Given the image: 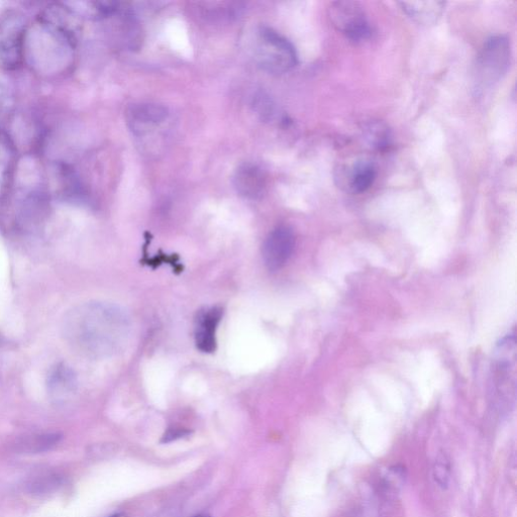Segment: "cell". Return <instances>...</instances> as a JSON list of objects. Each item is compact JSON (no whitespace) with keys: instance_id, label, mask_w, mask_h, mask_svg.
<instances>
[{"instance_id":"cell-1","label":"cell","mask_w":517,"mask_h":517,"mask_svg":"<svg viewBox=\"0 0 517 517\" xmlns=\"http://www.w3.org/2000/svg\"><path fill=\"white\" fill-rule=\"evenodd\" d=\"M62 334L67 344L82 356L111 358L127 345L131 319L120 305L90 301L69 310L62 323Z\"/></svg>"},{"instance_id":"cell-2","label":"cell","mask_w":517,"mask_h":517,"mask_svg":"<svg viewBox=\"0 0 517 517\" xmlns=\"http://www.w3.org/2000/svg\"><path fill=\"white\" fill-rule=\"evenodd\" d=\"M255 56L259 66L271 74H284L298 62L294 46L268 27L261 28L257 33Z\"/></svg>"},{"instance_id":"cell-3","label":"cell","mask_w":517,"mask_h":517,"mask_svg":"<svg viewBox=\"0 0 517 517\" xmlns=\"http://www.w3.org/2000/svg\"><path fill=\"white\" fill-rule=\"evenodd\" d=\"M28 24L22 13L6 10L0 13V67L16 70L26 57Z\"/></svg>"},{"instance_id":"cell-4","label":"cell","mask_w":517,"mask_h":517,"mask_svg":"<svg viewBox=\"0 0 517 517\" xmlns=\"http://www.w3.org/2000/svg\"><path fill=\"white\" fill-rule=\"evenodd\" d=\"M511 61V45L507 37L497 35L489 38L478 55L476 82L486 88L500 81L506 74Z\"/></svg>"},{"instance_id":"cell-5","label":"cell","mask_w":517,"mask_h":517,"mask_svg":"<svg viewBox=\"0 0 517 517\" xmlns=\"http://www.w3.org/2000/svg\"><path fill=\"white\" fill-rule=\"evenodd\" d=\"M329 19L332 25L351 42L363 43L372 36L366 13L357 2H334L330 5Z\"/></svg>"},{"instance_id":"cell-6","label":"cell","mask_w":517,"mask_h":517,"mask_svg":"<svg viewBox=\"0 0 517 517\" xmlns=\"http://www.w3.org/2000/svg\"><path fill=\"white\" fill-rule=\"evenodd\" d=\"M295 249V235L286 226L273 230L263 245V260L270 271L280 270L291 258Z\"/></svg>"},{"instance_id":"cell-7","label":"cell","mask_w":517,"mask_h":517,"mask_svg":"<svg viewBox=\"0 0 517 517\" xmlns=\"http://www.w3.org/2000/svg\"><path fill=\"white\" fill-rule=\"evenodd\" d=\"M224 314L223 308L214 306L198 313L195 320V344L202 353H213L217 349V331Z\"/></svg>"},{"instance_id":"cell-8","label":"cell","mask_w":517,"mask_h":517,"mask_svg":"<svg viewBox=\"0 0 517 517\" xmlns=\"http://www.w3.org/2000/svg\"><path fill=\"white\" fill-rule=\"evenodd\" d=\"M168 116L167 108L151 102L136 103L126 114L128 125L136 135H144L152 128L163 124Z\"/></svg>"},{"instance_id":"cell-9","label":"cell","mask_w":517,"mask_h":517,"mask_svg":"<svg viewBox=\"0 0 517 517\" xmlns=\"http://www.w3.org/2000/svg\"><path fill=\"white\" fill-rule=\"evenodd\" d=\"M233 182L237 192L251 200L262 197L267 187L264 171L252 163L241 165L235 172Z\"/></svg>"},{"instance_id":"cell-10","label":"cell","mask_w":517,"mask_h":517,"mask_svg":"<svg viewBox=\"0 0 517 517\" xmlns=\"http://www.w3.org/2000/svg\"><path fill=\"white\" fill-rule=\"evenodd\" d=\"M77 377L66 364L56 365L48 375V391L56 403L67 402L77 390Z\"/></svg>"},{"instance_id":"cell-11","label":"cell","mask_w":517,"mask_h":517,"mask_svg":"<svg viewBox=\"0 0 517 517\" xmlns=\"http://www.w3.org/2000/svg\"><path fill=\"white\" fill-rule=\"evenodd\" d=\"M399 5L409 19L423 26L437 24L447 6L444 2H404Z\"/></svg>"},{"instance_id":"cell-12","label":"cell","mask_w":517,"mask_h":517,"mask_svg":"<svg viewBox=\"0 0 517 517\" xmlns=\"http://www.w3.org/2000/svg\"><path fill=\"white\" fill-rule=\"evenodd\" d=\"M65 482L64 475L46 471L31 477L25 484V491L33 497H48L57 493Z\"/></svg>"},{"instance_id":"cell-13","label":"cell","mask_w":517,"mask_h":517,"mask_svg":"<svg viewBox=\"0 0 517 517\" xmlns=\"http://www.w3.org/2000/svg\"><path fill=\"white\" fill-rule=\"evenodd\" d=\"M61 440L62 436L57 433L34 434L18 439L13 449L18 454H40L53 450Z\"/></svg>"},{"instance_id":"cell-14","label":"cell","mask_w":517,"mask_h":517,"mask_svg":"<svg viewBox=\"0 0 517 517\" xmlns=\"http://www.w3.org/2000/svg\"><path fill=\"white\" fill-rule=\"evenodd\" d=\"M376 179V167L372 161H357L348 171L346 178L350 191L361 194L369 190Z\"/></svg>"},{"instance_id":"cell-15","label":"cell","mask_w":517,"mask_h":517,"mask_svg":"<svg viewBox=\"0 0 517 517\" xmlns=\"http://www.w3.org/2000/svg\"><path fill=\"white\" fill-rule=\"evenodd\" d=\"M17 152L12 139L0 132V191L10 185L16 167Z\"/></svg>"},{"instance_id":"cell-16","label":"cell","mask_w":517,"mask_h":517,"mask_svg":"<svg viewBox=\"0 0 517 517\" xmlns=\"http://www.w3.org/2000/svg\"><path fill=\"white\" fill-rule=\"evenodd\" d=\"M363 136L366 143L377 151H385L391 145V132L379 121L368 123L363 129Z\"/></svg>"},{"instance_id":"cell-17","label":"cell","mask_w":517,"mask_h":517,"mask_svg":"<svg viewBox=\"0 0 517 517\" xmlns=\"http://www.w3.org/2000/svg\"><path fill=\"white\" fill-rule=\"evenodd\" d=\"M451 473L450 459L446 454H439L433 468V478L436 484L444 490L447 489L450 485Z\"/></svg>"},{"instance_id":"cell-18","label":"cell","mask_w":517,"mask_h":517,"mask_svg":"<svg viewBox=\"0 0 517 517\" xmlns=\"http://www.w3.org/2000/svg\"><path fill=\"white\" fill-rule=\"evenodd\" d=\"M254 110L264 121H271L276 115V108L273 100L264 93H259L254 98Z\"/></svg>"},{"instance_id":"cell-19","label":"cell","mask_w":517,"mask_h":517,"mask_svg":"<svg viewBox=\"0 0 517 517\" xmlns=\"http://www.w3.org/2000/svg\"><path fill=\"white\" fill-rule=\"evenodd\" d=\"M406 471L402 466L390 467L383 476V483L390 491H398L405 484Z\"/></svg>"},{"instance_id":"cell-20","label":"cell","mask_w":517,"mask_h":517,"mask_svg":"<svg viewBox=\"0 0 517 517\" xmlns=\"http://www.w3.org/2000/svg\"><path fill=\"white\" fill-rule=\"evenodd\" d=\"M189 433L183 430H170L163 438L164 443H169L171 441L183 438L187 436Z\"/></svg>"},{"instance_id":"cell-21","label":"cell","mask_w":517,"mask_h":517,"mask_svg":"<svg viewBox=\"0 0 517 517\" xmlns=\"http://www.w3.org/2000/svg\"><path fill=\"white\" fill-rule=\"evenodd\" d=\"M111 517H128V516L125 513H117V514L112 515Z\"/></svg>"},{"instance_id":"cell-22","label":"cell","mask_w":517,"mask_h":517,"mask_svg":"<svg viewBox=\"0 0 517 517\" xmlns=\"http://www.w3.org/2000/svg\"><path fill=\"white\" fill-rule=\"evenodd\" d=\"M193 517H212V516L209 515V514H198V515L193 516Z\"/></svg>"}]
</instances>
